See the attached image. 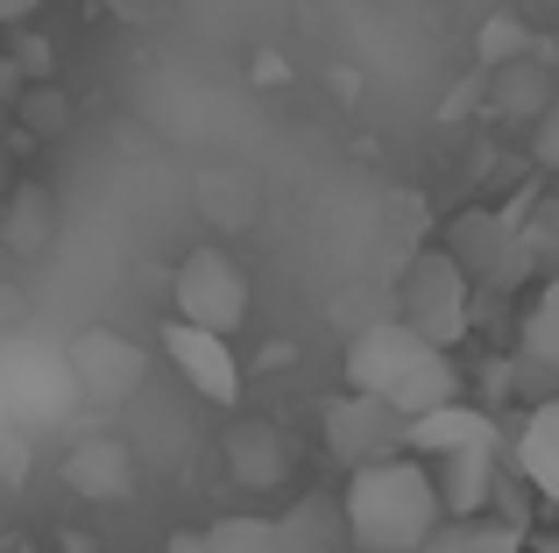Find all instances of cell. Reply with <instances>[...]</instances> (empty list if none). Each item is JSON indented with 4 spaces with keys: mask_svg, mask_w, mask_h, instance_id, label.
<instances>
[{
    "mask_svg": "<svg viewBox=\"0 0 559 553\" xmlns=\"http://www.w3.org/2000/svg\"><path fill=\"white\" fill-rule=\"evenodd\" d=\"M439 518H447V511H439L432 469H425L418 455L361 461L355 483H347V497H341L347 546H361V553H411Z\"/></svg>",
    "mask_w": 559,
    "mask_h": 553,
    "instance_id": "1",
    "label": "cell"
},
{
    "mask_svg": "<svg viewBox=\"0 0 559 553\" xmlns=\"http://www.w3.org/2000/svg\"><path fill=\"white\" fill-rule=\"evenodd\" d=\"M347 390H369L396 419H411L425 404L461 398V369L447 362V348L411 333L404 319H376V327H361L347 341Z\"/></svg>",
    "mask_w": 559,
    "mask_h": 553,
    "instance_id": "2",
    "label": "cell"
},
{
    "mask_svg": "<svg viewBox=\"0 0 559 553\" xmlns=\"http://www.w3.org/2000/svg\"><path fill=\"white\" fill-rule=\"evenodd\" d=\"M396 319H404L411 333H425L432 348L461 341L467 327H475V284L461 276V263H453L447 249H418L404 263V284H396Z\"/></svg>",
    "mask_w": 559,
    "mask_h": 553,
    "instance_id": "3",
    "label": "cell"
},
{
    "mask_svg": "<svg viewBox=\"0 0 559 553\" xmlns=\"http://www.w3.org/2000/svg\"><path fill=\"white\" fill-rule=\"evenodd\" d=\"M447 256L461 263L467 284L518 291L524 276H532V263H538V242L524 235L518 221H503V213H461V221L447 227Z\"/></svg>",
    "mask_w": 559,
    "mask_h": 553,
    "instance_id": "4",
    "label": "cell"
},
{
    "mask_svg": "<svg viewBox=\"0 0 559 553\" xmlns=\"http://www.w3.org/2000/svg\"><path fill=\"white\" fill-rule=\"evenodd\" d=\"M170 305H178V319L205 333H234L248 319V270L234 263L219 242H205V249H191L178 276H170Z\"/></svg>",
    "mask_w": 559,
    "mask_h": 553,
    "instance_id": "5",
    "label": "cell"
},
{
    "mask_svg": "<svg viewBox=\"0 0 559 553\" xmlns=\"http://www.w3.org/2000/svg\"><path fill=\"white\" fill-rule=\"evenodd\" d=\"M319 426H326V455L341 461V469H361V461H382V455H404V419H396L382 398H369V390L326 398Z\"/></svg>",
    "mask_w": 559,
    "mask_h": 553,
    "instance_id": "6",
    "label": "cell"
},
{
    "mask_svg": "<svg viewBox=\"0 0 559 553\" xmlns=\"http://www.w3.org/2000/svg\"><path fill=\"white\" fill-rule=\"evenodd\" d=\"M71 369H79V390L93 404H121V398H135L142 376H150V348L114 333V327H85L79 341H71Z\"/></svg>",
    "mask_w": 559,
    "mask_h": 553,
    "instance_id": "7",
    "label": "cell"
},
{
    "mask_svg": "<svg viewBox=\"0 0 559 553\" xmlns=\"http://www.w3.org/2000/svg\"><path fill=\"white\" fill-rule=\"evenodd\" d=\"M503 475V433H475V440L432 455V490H439V511L467 518V511H489V490Z\"/></svg>",
    "mask_w": 559,
    "mask_h": 553,
    "instance_id": "8",
    "label": "cell"
},
{
    "mask_svg": "<svg viewBox=\"0 0 559 553\" xmlns=\"http://www.w3.org/2000/svg\"><path fill=\"white\" fill-rule=\"evenodd\" d=\"M164 355L205 404H241V362H234L227 333H205V327H191V319H170L164 327Z\"/></svg>",
    "mask_w": 559,
    "mask_h": 553,
    "instance_id": "9",
    "label": "cell"
},
{
    "mask_svg": "<svg viewBox=\"0 0 559 553\" xmlns=\"http://www.w3.org/2000/svg\"><path fill=\"white\" fill-rule=\"evenodd\" d=\"M496 419L481 412V404H467V398H447V404H425V412H411L404 419V447L418 461H432V455H447V447H461V440H475V433H489Z\"/></svg>",
    "mask_w": 559,
    "mask_h": 553,
    "instance_id": "10",
    "label": "cell"
},
{
    "mask_svg": "<svg viewBox=\"0 0 559 553\" xmlns=\"http://www.w3.org/2000/svg\"><path fill=\"white\" fill-rule=\"evenodd\" d=\"M411 553H524V526L496 511H467V518H439Z\"/></svg>",
    "mask_w": 559,
    "mask_h": 553,
    "instance_id": "11",
    "label": "cell"
},
{
    "mask_svg": "<svg viewBox=\"0 0 559 553\" xmlns=\"http://www.w3.org/2000/svg\"><path fill=\"white\" fill-rule=\"evenodd\" d=\"M270 532H276V553H341L347 546V526H341L333 497H298L284 518H270Z\"/></svg>",
    "mask_w": 559,
    "mask_h": 553,
    "instance_id": "12",
    "label": "cell"
},
{
    "mask_svg": "<svg viewBox=\"0 0 559 553\" xmlns=\"http://www.w3.org/2000/svg\"><path fill=\"white\" fill-rule=\"evenodd\" d=\"M518 469H524V490L559 497V404L552 398H538L532 419H524V433H518Z\"/></svg>",
    "mask_w": 559,
    "mask_h": 553,
    "instance_id": "13",
    "label": "cell"
},
{
    "mask_svg": "<svg viewBox=\"0 0 559 553\" xmlns=\"http://www.w3.org/2000/svg\"><path fill=\"white\" fill-rule=\"evenodd\" d=\"M64 483L79 490V497H128V483H135V469H128V447H121V440H85V447H71Z\"/></svg>",
    "mask_w": 559,
    "mask_h": 553,
    "instance_id": "14",
    "label": "cell"
},
{
    "mask_svg": "<svg viewBox=\"0 0 559 553\" xmlns=\"http://www.w3.org/2000/svg\"><path fill=\"white\" fill-rule=\"evenodd\" d=\"M50 235H57L50 192H43V185H14L8 207H0V242H8L14 256H43V249H50Z\"/></svg>",
    "mask_w": 559,
    "mask_h": 553,
    "instance_id": "15",
    "label": "cell"
},
{
    "mask_svg": "<svg viewBox=\"0 0 559 553\" xmlns=\"http://www.w3.org/2000/svg\"><path fill=\"white\" fill-rule=\"evenodd\" d=\"M227 461H234V475H241L248 490H270L276 475H284L290 447L276 440V433H234V440H227Z\"/></svg>",
    "mask_w": 559,
    "mask_h": 553,
    "instance_id": "16",
    "label": "cell"
},
{
    "mask_svg": "<svg viewBox=\"0 0 559 553\" xmlns=\"http://www.w3.org/2000/svg\"><path fill=\"white\" fill-rule=\"evenodd\" d=\"M199 207H205V221H219V227H248V221H255V185H248L241 170H227V178H199Z\"/></svg>",
    "mask_w": 559,
    "mask_h": 553,
    "instance_id": "17",
    "label": "cell"
},
{
    "mask_svg": "<svg viewBox=\"0 0 559 553\" xmlns=\"http://www.w3.org/2000/svg\"><path fill=\"white\" fill-rule=\"evenodd\" d=\"M199 553H276V532H270V518H219V526H205L199 532Z\"/></svg>",
    "mask_w": 559,
    "mask_h": 553,
    "instance_id": "18",
    "label": "cell"
},
{
    "mask_svg": "<svg viewBox=\"0 0 559 553\" xmlns=\"http://www.w3.org/2000/svg\"><path fill=\"white\" fill-rule=\"evenodd\" d=\"M14 114H22V128L28 136H57V128L71 121V107H64V93H57L50 79H36V85H22L14 93Z\"/></svg>",
    "mask_w": 559,
    "mask_h": 553,
    "instance_id": "19",
    "label": "cell"
},
{
    "mask_svg": "<svg viewBox=\"0 0 559 553\" xmlns=\"http://www.w3.org/2000/svg\"><path fill=\"white\" fill-rule=\"evenodd\" d=\"M524 355L559 362V284H538L532 313H524Z\"/></svg>",
    "mask_w": 559,
    "mask_h": 553,
    "instance_id": "20",
    "label": "cell"
},
{
    "mask_svg": "<svg viewBox=\"0 0 559 553\" xmlns=\"http://www.w3.org/2000/svg\"><path fill=\"white\" fill-rule=\"evenodd\" d=\"M496 99H503L510 114H532L538 99H546V85H538V71L524 64V71H503V93H496Z\"/></svg>",
    "mask_w": 559,
    "mask_h": 553,
    "instance_id": "21",
    "label": "cell"
},
{
    "mask_svg": "<svg viewBox=\"0 0 559 553\" xmlns=\"http://www.w3.org/2000/svg\"><path fill=\"white\" fill-rule=\"evenodd\" d=\"M114 14H128V22H156L164 14V0H107Z\"/></svg>",
    "mask_w": 559,
    "mask_h": 553,
    "instance_id": "22",
    "label": "cell"
},
{
    "mask_svg": "<svg viewBox=\"0 0 559 553\" xmlns=\"http://www.w3.org/2000/svg\"><path fill=\"white\" fill-rule=\"evenodd\" d=\"M43 0H0V28H14V22H28Z\"/></svg>",
    "mask_w": 559,
    "mask_h": 553,
    "instance_id": "23",
    "label": "cell"
}]
</instances>
